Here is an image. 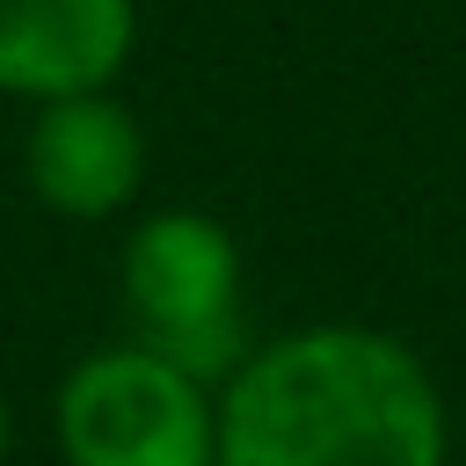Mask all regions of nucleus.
<instances>
[{"label":"nucleus","instance_id":"obj_1","mask_svg":"<svg viewBox=\"0 0 466 466\" xmlns=\"http://www.w3.org/2000/svg\"><path fill=\"white\" fill-rule=\"evenodd\" d=\"M218 466H451V415L400 335L313 320L226 371Z\"/></svg>","mask_w":466,"mask_h":466},{"label":"nucleus","instance_id":"obj_3","mask_svg":"<svg viewBox=\"0 0 466 466\" xmlns=\"http://www.w3.org/2000/svg\"><path fill=\"white\" fill-rule=\"evenodd\" d=\"M116 299L131 313V342L175 357L197 379H226L240 342V240L189 204H167L131 226L116 262Z\"/></svg>","mask_w":466,"mask_h":466},{"label":"nucleus","instance_id":"obj_2","mask_svg":"<svg viewBox=\"0 0 466 466\" xmlns=\"http://www.w3.org/2000/svg\"><path fill=\"white\" fill-rule=\"evenodd\" d=\"M66 466H218V393L146 342L87 350L58 379Z\"/></svg>","mask_w":466,"mask_h":466},{"label":"nucleus","instance_id":"obj_5","mask_svg":"<svg viewBox=\"0 0 466 466\" xmlns=\"http://www.w3.org/2000/svg\"><path fill=\"white\" fill-rule=\"evenodd\" d=\"M138 44V0H0V95L58 102L109 87Z\"/></svg>","mask_w":466,"mask_h":466},{"label":"nucleus","instance_id":"obj_6","mask_svg":"<svg viewBox=\"0 0 466 466\" xmlns=\"http://www.w3.org/2000/svg\"><path fill=\"white\" fill-rule=\"evenodd\" d=\"M0 459H7V400H0Z\"/></svg>","mask_w":466,"mask_h":466},{"label":"nucleus","instance_id":"obj_4","mask_svg":"<svg viewBox=\"0 0 466 466\" xmlns=\"http://www.w3.org/2000/svg\"><path fill=\"white\" fill-rule=\"evenodd\" d=\"M22 175L58 218H116L146 182V131L109 87L36 102Z\"/></svg>","mask_w":466,"mask_h":466}]
</instances>
